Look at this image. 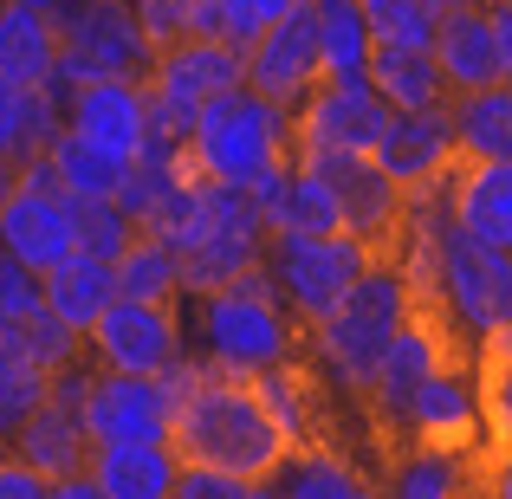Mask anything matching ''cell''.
Returning <instances> with one entry per match:
<instances>
[{
  "instance_id": "cell-27",
  "label": "cell",
  "mask_w": 512,
  "mask_h": 499,
  "mask_svg": "<svg viewBox=\"0 0 512 499\" xmlns=\"http://www.w3.org/2000/svg\"><path fill=\"white\" fill-rule=\"evenodd\" d=\"M357 487H363L357 461L338 454L331 441H305V448H292L286 461H279V474H273L279 499H350Z\"/></svg>"
},
{
  "instance_id": "cell-21",
  "label": "cell",
  "mask_w": 512,
  "mask_h": 499,
  "mask_svg": "<svg viewBox=\"0 0 512 499\" xmlns=\"http://www.w3.org/2000/svg\"><path fill=\"white\" fill-rule=\"evenodd\" d=\"M441 117H448L454 156H467V163H512V78L506 85H480V91H454Z\"/></svg>"
},
{
  "instance_id": "cell-36",
  "label": "cell",
  "mask_w": 512,
  "mask_h": 499,
  "mask_svg": "<svg viewBox=\"0 0 512 499\" xmlns=\"http://www.w3.org/2000/svg\"><path fill=\"white\" fill-rule=\"evenodd\" d=\"M33 305H39V273L0 247V325H20Z\"/></svg>"
},
{
  "instance_id": "cell-5",
  "label": "cell",
  "mask_w": 512,
  "mask_h": 499,
  "mask_svg": "<svg viewBox=\"0 0 512 499\" xmlns=\"http://www.w3.org/2000/svg\"><path fill=\"white\" fill-rule=\"evenodd\" d=\"M52 33H59V72H52L59 91L91 78H143L156 59L130 0H65L52 13Z\"/></svg>"
},
{
  "instance_id": "cell-24",
  "label": "cell",
  "mask_w": 512,
  "mask_h": 499,
  "mask_svg": "<svg viewBox=\"0 0 512 499\" xmlns=\"http://www.w3.org/2000/svg\"><path fill=\"white\" fill-rule=\"evenodd\" d=\"M59 72V33H52V13L20 7V0H0V78L13 85H52Z\"/></svg>"
},
{
  "instance_id": "cell-7",
  "label": "cell",
  "mask_w": 512,
  "mask_h": 499,
  "mask_svg": "<svg viewBox=\"0 0 512 499\" xmlns=\"http://www.w3.org/2000/svg\"><path fill=\"white\" fill-rule=\"evenodd\" d=\"M240 85V52L214 33H195V39H175L150 59L143 72V98H150V137L163 143H182L188 124L201 117V104L221 98V91Z\"/></svg>"
},
{
  "instance_id": "cell-8",
  "label": "cell",
  "mask_w": 512,
  "mask_h": 499,
  "mask_svg": "<svg viewBox=\"0 0 512 499\" xmlns=\"http://www.w3.org/2000/svg\"><path fill=\"white\" fill-rule=\"evenodd\" d=\"M260 247H266V221L247 201V188L201 182V221H195V234H188V247L175 253V266H182V299L214 292V286H227V279H240L247 266H260Z\"/></svg>"
},
{
  "instance_id": "cell-28",
  "label": "cell",
  "mask_w": 512,
  "mask_h": 499,
  "mask_svg": "<svg viewBox=\"0 0 512 499\" xmlns=\"http://www.w3.org/2000/svg\"><path fill=\"white\" fill-rule=\"evenodd\" d=\"M46 389H52V370L20 344V331L0 325V448H7L13 428L46 402Z\"/></svg>"
},
{
  "instance_id": "cell-14",
  "label": "cell",
  "mask_w": 512,
  "mask_h": 499,
  "mask_svg": "<svg viewBox=\"0 0 512 499\" xmlns=\"http://www.w3.org/2000/svg\"><path fill=\"white\" fill-rule=\"evenodd\" d=\"M312 169H325L331 195H338V227L344 234L363 240L376 260H396L402 227H409V195H402L370 156H312Z\"/></svg>"
},
{
  "instance_id": "cell-17",
  "label": "cell",
  "mask_w": 512,
  "mask_h": 499,
  "mask_svg": "<svg viewBox=\"0 0 512 499\" xmlns=\"http://www.w3.org/2000/svg\"><path fill=\"white\" fill-rule=\"evenodd\" d=\"M370 163L415 201V195H435L461 156H454V137H448V117L441 111H389L376 143H370Z\"/></svg>"
},
{
  "instance_id": "cell-20",
  "label": "cell",
  "mask_w": 512,
  "mask_h": 499,
  "mask_svg": "<svg viewBox=\"0 0 512 499\" xmlns=\"http://www.w3.org/2000/svg\"><path fill=\"white\" fill-rule=\"evenodd\" d=\"M175 448L169 441H98L85 474L98 480L104 499H169L175 487Z\"/></svg>"
},
{
  "instance_id": "cell-12",
  "label": "cell",
  "mask_w": 512,
  "mask_h": 499,
  "mask_svg": "<svg viewBox=\"0 0 512 499\" xmlns=\"http://www.w3.org/2000/svg\"><path fill=\"white\" fill-rule=\"evenodd\" d=\"M318 20H312V0H292L266 33H253L240 46V85L260 91L266 104L292 111L305 91L318 85Z\"/></svg>"
},
{
  "instance_id": "cell-31",
  "label": "cell",
  "mask_w": 512,
  "mask_h": 499,
  "mask_svg": "<svg viewBox=\"0 0 512 499\" xmlns=\"http://www.w3.org/2000/svg\"><path fill=\"white\" fill-rule=\"evenodd\" d=\"M357 13H363V33H370V46L428 52V33H435V13H428V0H357Z\"/></svg>"
},
{
  "instance_id": "cell-15",
  "label": "cell",
  "mask_w": 512,
  "mask_h": 499,
  "mask_svg": "<svg viewBox=\"0 0 512 499\" xmlns=\"http://www.w3.org/2000/svg\"><path fill=\"white\" fill-rule=\"evenodd\" d=\"M72 201L59 195V182L46 175V163H20V182L7 188V201H0V247L13 253V260H26L39 273V266H52L59 253H72Z\"/></svg>"
},
{
  "instance_id": "cell-39",
  "label": "cell",
  "mask_w": 512,
  "mask_h": 499,
  "mask_svg": "<svg viewBox=\"0 0 512 499\" xmlns=\"http://www.w3.org/2000/svg\"><path fill=\"white\" fill-rule=\"evenodd\" d=\"M0 499H46V474H33L13 448H0Z\"/></svg>"
},
{
  "instance_id": "cell-13",
  "label": "cell",
  "mask_w": 512,
  "mask_h": 499,
  "mask_svg": "<svg viewBox=\"0 0 512 499\" xmlns=\"http://www.w3.org/2000/svg\"><path fill=\"white\" fill-rule=\"evenodd\" d=\"M169 383L137 370H85V396H78V422H85L91 448L98 441H169Z\"/></svg>"
},
{
  "instance_id": "cell-38",
  "label": "cell",
  "mask_w": 512,
  "mask_h": 499,
  "mask_svg": "<svg viewBox=\"0 0 512 499\" xmlns=\"http://www.w3.org/2000/svg\"><path fill=\"white\" fill-rule=\"evenodd\" d=\"M20 143H26V85L0 78V156L20 163Z\"/></svg>"
},
{
  "instance_id": "cell-32",
  "label": "cell",
  "mask_w": 512,
  "mask_h": 499,
  "mask_svg": "<svg viewBox=\"0 0 512 499\" xmlns=\"http://www.w3.org/2000/svg\"><path fill=\"white\" fill-rule=\"evenodd\" d=\"M72 253H91V260H117V253L130 247V214L117 208L111 195H85V201H72Z\"/></svg>"
},
{
  "instance_id": "cell-33",
  "label": "cell",
  "mask_w": 512,
  "mask_h": 499,
  "mask_svg": "<svg viewBox=\"0 0 512 499\" xmlns=\"http://www.w3.org/2000/svg\"><path fill=\"white\" fill-rule=\"evenodd\" d=\"M130 13H137V26H143V39H150V52L175 46V39L208 33V0H130Z\"/></svg>"
},
{
  "instance_id": "cell-4",
  "label": "cell",
  "mask_w": 512,
  "mask_h": 499,
  "mask_svg": "<svg viewBox=\"0 0 512 499\" xmlns=\"http://www.w3.org/2000/svg\"><path fill=\"white\" fill-rule=\"evenodd\" d=\"M182 163L195 169L201 182L253 188L260 175H273V169L292 163L286 111H279V104H266L260 91H247V85L221 91V98H208V104H201V117L188 124Z\"/></svg>"
},
{
  "instance_id": "cell-25",
  "label": "cell",
  "mask_w": 512,
  "mask_h": 499,
  "mask_svg": "<svg viewBox=\"0 0 512 499\" xmlns=\"http://www.w3.org/2000/svg\"><path fill=\"white\" fill-rule=\"evenodd\" d=\"M266 234H344L338 227V195H331L325 169L312 163H292L279 175L273 201H266Z\"/></svg>"
},
{
  "instance_id": "cell-45",
  "label": "cell",
  "mask_w": 512,
  "mask_h": 499,
  "mask_svg": "<svg viewBox=\"0 0 512 499\" xmlns=\"http://www.w3.org/2000/svg\"><path fill=\"white\" fill-rule=\"evenodd\" d=\"M350 499H383V487H370V480H363V487H357V493H350Z\"/></svg>"
},
{
  "instance_id": "cell-11",
  "label": "cell",
  "mask_w": 512,
  "mask_h": 499,
  "mask_svg": "<svg viewBox=\"0 0 512 499\" xmlns=\"http://www.w3.org/2000/svg\"><path fill=\"white\" fill-rule=\"evenodd\" d=\"M182 350H188L182 305H150V299H124V292H117L85 331V357L98 363V370L156 376V370H169Z\"/></svg>"
},
{
  "instance_id": "cell-9",
  "label": "cell",
  "mask_w": 512,
  "mask_h": 499,
  "mask_svg": "<svg viewBox=\"0 0 512 499\" xmlns=\"http://www.w3.org/2000/svg\"><path fill=\"white\" fill-rule=\"evenodd\" d=\"M383 117H389V104L370 91V78H318L286 111L292 163H312V156H370Z\"/></svg>"
},
{
  "instance_id": "cell-23",
  "label": "cell",
  "mask_w": 512,
  "mask_h": 499,
  "mask_svg": "<svg viewBox=\"0 0 512 499\" xmlns=\"http://www.w3.org/2000/svg\"><path fill=\"white\" fill-rule=\"evenodd\" d=\"M117 299L111 260H91V253H59L52 266H39V305H46L59 325H72L78 337L91 331V318Z\"/></svg>"
},
{
  "instance_id": "cell-10",
  "label": "cell",
  "mask_w": 512,
  "mask_h": 499,
  "mask_svg": "<svg viewBox=\"0 0 512 499\" xmlns=\"http://www.w3.org/2000/svg\"><path fill=\"white\" fill-rule=\"evenodd\" d=\"M428 59L448 78V98L454 91H480V85H506L512 78V0H480V7L435 13Z\"/></svg>"
},
{
  "instance_id": "cell-41",
  "label": "cell",
  "mask_w": 512,
  "mask_h": 499,
  "mask_svg": "<svg viewBox=\"0 0 512 499\" xmlns=\"http://www.w3.org/2000/svg\"><path fill=\"white\" fill-rule=\"evenodd\" d=\"M13 182H20V163H13V156H0V201H7Z\"/></svg>"
},
{
  "instance_id": "cell-18",
  "label": "cell",
  "mask_w": 512,
  "mask_h": 499,
  "mask_svg": "<svg viewBox=\"0 0 512 499\" xmlns=\"http://www.w3.org/2000/svg\"><path fill=\"white\" fill-rule=\"evenodd\" d=\"M448 227H461L480 247H512V163H454L435 188Z\"/></svg>"
},
{
  "instance_id": "cell-43",
  "label": "cell",
  "mask_w": 512,
  "mask_h": 499,
  "mask_svg": "<svg viewBox=\"0 0 512 499\" xmlns=\"http://www.w3.org/2000/svg\"><path fill=\"white\" fill-rule=\"evenodd\" d=\"M247 499H279V493H273V480H253V487H247Z\"/></svg>"
},
{
  "instance_id": "cell-19",
  "label": "cell",
  "mask_w": 512,
  "mask_h": 499,
  "mask_svg": "<svg viewBox=\"0 0 512 499\" xmlns=\"http://www.w3.org/2000/svg\"><path fill=\"white\" fill-rule=\"evenodd\" d=\"M480 422V383L461 357L435 363V370L415 383L409 415H402V441H441V448H467Z\"/></svg>"
},
{
  "instance_id": "cell-34",
  "label": "cell",
  "mask_w": 512,
  "mask_h": 499,
  "mask_svg": "<svg viewBox=\"0 0 512 499\" xmlns=\"http://www.w3.org/2000/svg\"><path fill=\"white\" fill-rule=\"evenodd\" d=\"M13 331H20V344L33 350V357L46 363V370H65V363H78V357H85V337H78L72 325H59V318H52L46 305H33V312H26Z\"/></svg>"
},
{
  "instance_id": "cell-3",
  "label": "cell",
  "mask_w": 512,
  "mask_h": 499,
  "mask_svg": "<svg viewBox=\"0 0 512 499\" xmlns=\"http://www.w3.org/2000/svg\"><path fill=\"white\" fill-rule=\"evenodd\" d=\"M409 312H415V299H409L402 266L396 260H370L357 273V286H350L325 318L305 325V363L318 370L325 389H338V396L357 402L363 383L376 376V363H383L389 337L402 331Z\"/></svg>"
},
{
  "instance_id": "cell-26",
  "label": "cell",
  "mask_w": 512,
  "mask_h": 499,
  "mask_svg": "<svg viewBox=\"0 0 512 499\" xmlns=\"http://www.w3.org/2000/svg\"><path fill=\"white\" fill-rule=\"evenodd\" d=\"M363 78H370V91L389 104V111H448V78L435 72V59H428V52L370 46Z\"/></svg>"
},
{
  "instance_id": "cell-16",
  "label": "cell",
  "mask_w": 512,
  "mask_h": 499,
  "mask_svg": "<svg viewBox=\"0 0 512 499\" xmlns=\"http://www.w3.org/2000/svg\"><path fill=\"white\" fill-rule=\"evenodd\" d=\"M65 130L85 137L91 150H104L111 163L150 143V98H143V78H91V85L65 91Z\"/></svg>"
},
{
  "instance_id": "cell-6",
  "label": "cell",
  "mask_w": 512,
  "mask_h": 499,
  "mask_svg": "<svg viewBox=\"0 0 512 499\" xmlns=\"http://www.w3.org/2000/svg\"><path fill=\"white\" fill-rule=\"evenodd\" d=\"M370 260L376 253L350 234H266V247H260V273L273 279V292L286 299V312L299 325L325 318L357 286V273Z\"/></svg>"
},
{
  "instance_id": "cell-37",
  "label": "cell",
  "mask_w": 512,
  "mask_h": 499,
  "mask_svg": "<svg viewBox=\"0 0 512 499\" xmlns=\"http://www.w3.org/2000/svg\"><path fill=\"white\" fill-rule=\"evenodd\" d=\"M253 480H234V474H214V467H175V487L169 499H247Z\"/></svg>"
},
{
  "instance_id": "cell-2",
  "label": "cell",
  "mask_w": 512,
  "mask_h": 499,
  "mask_svg": "<svg viewBox=\"0 0 512 499\" xmlns=\"http://www.w3.org/2000/svg\"><path fill=\"white\" fill-rule=\"evenodd\" d=\"M182 305L195 312V318H182L188 337H195V357L214 363V370L266 376L279 363L305 357V325L286 312V299L273 292V279L260 266H247L240 279H227L214 292H195Z\"/></svg>"
},
{
  "instance_id": "cell-42",
  "label": "cell",
  "mask_w": 512,
  "mask_h": 499,
  "mask_svg": "<svg viewBox=\"0 0 512 499\" xmlns=\"http://www.w3.org/2000/svg\"><path fill=\"white\" fill-rule=\"evenodd\" d=\"M454 7H480V0H428V13H454Z\"/></svg>"
},
{
  "instance_id": "cell-1",
  "label": "cell",
  "mask_w": 512,
  "mask_h": 499,
  "mask_svg": "<svg viewBox=\"0 0 512 499\" xmlns=\"http://www.w3.org/2000/svg\"><path fill=\"white\" fill-rule=\"evenodd\" d=\"M156 376L169 383V402H175V415H169L175 461L214 467V474H234V480H273L279 474V461L292 454V435L253 376L214 370L195 350H182Z\"/></svg>"
},
{
  "instance_id": "cell-22",
  "label": "cell",
  "mask_w": 512,
  "mask_h": 499,
  "mask_svg": "<svg viewBox=\"0 0 512 499\" xmlns=\"http://www.w3.org/2000/svg\"><path fill=\"white\" fill-rule=\"evenodd\" d=\"M474 493V461L467 448H441V441H402L389 454L383 499H467Z\"/></svg>"
},
{
  "instance_id": "cell-40",
  "label": "cell",
  "mask_w": 512,
  "mask_h": 499,
  "mask_svg": "<svg viewBox=\"0 0 512 499\" xmlns=\"http://www.w3.org/2000/svg\"><path fill=\"white\" fill-rule=\"evenodd\" d=\"M46 499H104L98 493V480L78 467V474H59V480H46Z\"/></svg>"
},
{
  "instance_id": "cell-29",
  "label": "cell",
  "mask_w": 512,
  "mask_h": 499,
  "mask_svg": "<svg viewBox=\"0 0 512 499\" xmlns=\"http://www.w3.org/2000/svg\"><path fill=\"white\" fill-rule=\"evenodd\" d=\"M111 279L124 299L182 305V266H175V247H163L156 234H130V247L111 260Z\"/></svg>"
},
{
  "instance_id": "cell-30",
  "label": "cell",
  "mask_w": 512,
  "mask_h": 499,
  "mask_svg": "<svg viewBox=\"0 0 512 499\" xmlns=\"http://www.w3.org/2000/svg\"><path fill=\"white\" fill-rule=\"evenodd\" d=\"M39 163H46V175L59 182V195H65V201L111 195V188H117V169H124V163H111L104 150H91L85 137H72V130H59V137L39 150Z\"/></svg>"
},
{
  "instance_id": "cell-44",
  "label": "cell",
  "mask_w": 512,
  "mask_h": 499,
  "mask_svg": "<svg viewBox=\"0 0 512 499\" xmlns=\"http://www.w3.org/2000/svg\"><path fill=\"white\" fill-rule=\"evenodd\" d=\"M20 7H39V13H59L65 0H20Z\"/></svg>"
},
{
  "instance_id": "cell-35",
  "label": "cell",
  "mask_w": 512,
  "mask_h": 499,
  "mask_svg": "<svg viewBox=\"0 0 512 499\" xmlns=\"http://www.w3.org/2000/svg\"><path fill=\"white\" fill-rule=\"evenodd\" d=\"M286 7H292V0H208V33L227 39V46L240 52L253 33H266Z\"/></svg>"
}]
</instances>
